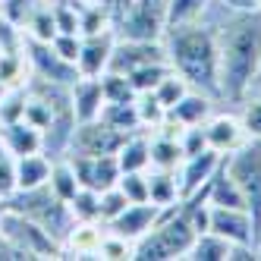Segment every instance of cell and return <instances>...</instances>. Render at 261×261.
<instances>
[{
  "label": "cell",
  "mask_w": 261,
  "mask_h": 261,
  "mask_svg": "<svg viewBox=\"0 0 261 261\" xmlns=\"http://www.w3.org/2000/svg\"><path fill=\"white\" fill-rule=\"evenodd\" d=\"M201 19L217 38L220 104L239 107L261 66V7H249L246 0H208Z\"/></svg>",
  "instance_id": "1"
},
{
  "label": "cell",
  "mask_w": 261,
  "mask_h": 261,
  "mask_svg": "<svg viewBox=\"0 0 261 261\" xmlns=\"http://www.w3.org/2000/svg\"><path fill=\"white\" fill-rule=\"evenodd\" d=\"M164 50H167V63L173 72L189 82V88L211 95L220 101V79H217V38L214 29L195 19V22H182V25H167L164 35Z\"/></svg>",
  "instance_id": "2"
},
{
  "label": "cell",
  "mask_w": 261,
  "mask_h": 261,
  "mask_svg": "<svg viewBox=\"0 0 261 261\" xmlns=\"http://www.w3.org/2000/svg\"><path fill=\"white\" fill-rule=\"evenodd\" d=\"M195 227L182 217L179 201L161 208V217L154 220V227L142 233L133 242V261H176L186 258V252L195 242Z\"/></svg>",
  "instance_id": "3"
},
{
  "label": "cell",
  "mask_w": 261,
  "mask_h": 261,
  "mask_svg": "<svg viewBox=\"0 0 261 261\" xmlns=\"http://www.w3.org/2000/svg\"><path fill=\"white\" fill-rule=\"evenodd\" d=\"M7 204L13 211L25 214L29 220H35L41 230H47L60 246L69 236L72 223H76V217H72V211H69V201H63L47 182L35 186V189H16L13 195H7Z\"/></svg>",
  "instance_id": "4"
},
{
  "label": "cell",
  "mask_w": 261,
  "mask_h": 261,
  "mask_svg": "<svg viewBox=\"0 0 261 261\" xmlns=\"http://www.w3.org/2000/svg\"><path fill=\"white\" fill-rule=\"evenodd\" d=\"M223 167L236 179L255 223V246L261 249V139H246L236 151L223 154Z\"/></svg>",
  "instance_id": "5"
},
{
  "label": "cell",
  "mask_w": 261,
  "mask_h": 261,
  "mask_svg": "<svg viewBox=\"0 0 261 261\" xmlns=\"http://www.w3.org/2000/svg\"><path fill=\"white\" fill-rule=\"evenodd\" d=\"M0 233L10 242H16L22 252H29L32 261H50V258L63 255V246L47 230H41L35 220H29L25 214L13 211V208H7V214L0 217Z\"/></svg>",
  "instance_id": "6"
},
{
  "label": "cell",
  "mask_w": 261,
  "mask_h": 261,
  "mask_svg": "<svg viewBox=\"0 0 261 261\" xmlns=\"http://www.w3.org/2000/svg\"><path fill=\"white\" fill-rule=\"evenodd\" d=\"M164 29H167L164 0H133V7L114 25V35L117 38H129V41H161Z\"/></svg>",
  "instance_id": "7"
},
{
  "label": "cell",
  "mask_w": 261,
  "mask_h": 261,
  "mask_svg": "<svg viewBox=\"0 0 261 261\" xmlns=\"http://www.w3.org/2000/svg\"><path fill=\"white\" fill-rule=\"evenodd\" d=\"M22 54H25V63H29V76H38V79L57 82V85H72L79 79V66L63 60L60 54L50 47V41L25 38Z\"/></svg>",
  "instance_id": "8"
},
{
  "label": "cell",
  "mask_w": 261,
  "mask_h": 261,
  "mask_svg": "<svg viewBox=\"0 0 261 261\" xmlns=\"http://www.w3.org/2000/svg\"><path fill=\"white\" fill-rule=\"evenodd\" d=\"M129 133H120V129L107 126L101 117L98 120H85L76 126L72 133V145H69V154H117ZM66 154V158H69Z\"/></svg>",
  "instance_id": "9"
},
{
  "label": "cell",
  "mask_w": 261,
  "mask_h": 261,
  "mask_svg": "<svg viewBox=\"0 0 261 261\" xmlns=\"http://www.w3.org/2000/svg\"><path fill=\"white\" fill-rule=\"evenodd\" d=\"M151 63H167L164 41H129V38H117L107 69L129 76V72H136L142 66H151Z\"/></svg>",
  "instance_id": "10"
},
{
  "label": "cell",
  "mask_w": 261,
  "mask_h": 261,
  "mask_svg": "<svg viewBox=\"0 0 261 261\" xmlns=\"http://www.w3.org/2000/svg\"><path fill=\"white\" fill-rule=\"evenodd\" d=\"M69 164L79 176V186L95 189V192H104L110 186H117V179L123 173L117 154H69Z\"/></svg>",
  "instance_id": "11"
},
{
  "label": "cell",
  "mask_w": 261,
  "mask_h": 261,
  "mask_svg": "<svg viewBox=\"0 0 261 261\" xmlns=\"http://www.w3.org/2000/svg\"><path fill=\"white\" fill-rule=\"evenodd\" d=\"M204 139H208V148H214L217 154H230L249 139L246 126H242L236 107H220L214 110V117L204 123Z\"/></svg>",
  "instance_id": "12"
},
{
  "label": "cell",
  "mask_w": 261,
  "mask_h": 261,
  "mask_svg": "<svg viewBox=\"0 0 261 261\" xmlns=\"http://www.w3.org/2000/svg\"><path fill=\"white\" fill-rule=\"evenodd\" d=\"M208 230L223 236L230 246H242V242L255 246V223H252L249 208H214V204H211V227Z\"/></svg>",
  "instance_id": "13"
},
{
  "label": "cell",
  "mask_w": 261,
  "mask_h": 261,
  "mask_svg": "<svg viewBox=\"0 0 261 261\" xmlns=\"http://www.w3.org/2000/svg\"><path fill=\"white\" fill-rule=\"evenodd\" d=\"M76 110L72 107H63L50 117L47 129H41V154L50 158V161H60L69 154V145H72V133H76Z\"/></svg>",
  "instance_id": "14"
},
{
  "label": "cell",
  "mask_w": 261,
  "mask_h": 261,
  "mask_svg": "<svg viewBox=\"0 0 261 261\" xmlns=\"http://www.w3.org/2000/svg\"><path fill=\"white\" fill-rule=\"evenodd\" d=\"M158 217H161V204H154V201H133V204H126L123 214H117L107 223V230L123 236V239H129V242H136L142 233H148L154 227Z\"/></svg>",
  "instance_id": "15"
},
{
  "label": "cell",
  "mask_w": 261,
  "mask_h": 261,
  "mask_svg": "<svg viewBox=\"0 0 261 261\" xmlns=\"http://www.w3.org/2000/svg\"><path fill=\"white\" fill-rule=\"evenodd\" d=\"M104 236H107L104 220H76L69 236L63 239V255L60 258H98Z\"/></svg>",
  "instance_id": "16"
},
{
  "label": "cell",
  "mask_w": 261,
  "mask_h": 261,
  "mask_svg": "<svg viewBox=\"0 0 261 261\" xmlns=\"http://www.w3.org/2000/svg\"><path fill=\"white\" fill-rule=\"evenodd\" d=\"M114 41H117L114 29L82 35V50H79V60H76L79 76H101V72H107L110 54H114Z\"/></svg>",
  "instance_id": "17"
},
{
  "label": "cell",
  "mask_w": 261,
  "mask_h": 261,
  "mask_svg": "<svg viewBox=\"0 0 261 261\" xmlns=\"http://www.w3.org/2000/svg\"><path fill=\"white\" fill-rule=\"evenodd\" d=\"M220 158L223 154H217L214 148H204V151H198V154L182 158L179 170H176V176H179V198H186V195H192L195 189H201V186L211 179V173L217 170Z\"/></svg>",
  "instance_id": "18"
},
{
  "label": "cell",
  "mask_w": 261,
  "mask_h": 261,
  "mask_svg": "<svg viewBox=\"0 0 261 261\" xmlns=\"http://www.w3.org/2000/svg\"><path fill=\"white\" fill-rule=\"evenodd\" d=\"M220 107H223V104H220L217 98L201 95V91L189 88L170 110H167V117H173V120L182 123V126H201V123H208V120L214 117V110H220Z\"/></svg>",
  "instance_id": "19"
},
{
  "label": "cell",
  "mask_w": 261,
  "mask_h": 261,
  "mask_svg": "<svg viewBox=\"0 0 261 261\" xmlns=\"http://www.w3.org/2000/svg\"><path fill=\"white\" fill-rule=\"evenodd\" d=\"M72 98V110H76V120H98L101 107H104V91H101V76H79L69 88Z\"/></svg>",
  "instance_id": "20"
},
{
  "label": "cell",
  "mask_w": 261,
  "mask_h": 261,
  "mask_svg": "<svg viewBox=\"0 0 261 261\" xmlns=\"http://www.w3.org/2000/svg\"><path fill=\"white\" fill-rule=\"evenodd\" d=\"M204 195H208V204H214V208H246V198H242L236 179L227 173L223 158L217 164V170L211 173V179L204 182Z\"/></svg>",
  "instance_id": "21"
},
{
  "label": "cell",
  "mask_w": 261,
  "mask_h": 261,
  "mask_svg": "<svg viewBox=\"0 0 261 261\" xmlns=\"http://www.w3.org/2000/svg\"><path fill=\"white\" fill-rule=\"evenodd\" d=\"M0 142L10 148L13 158L35 154L41 151V129H35L25 120H13V123H0Z\"/></svg>",
  "instance_id": "22"
},
{
  "label": "cell",
  "mask_w": 261,
  "mask_h": 261,
  "mask_svg": "<svg viewBox=\"0 0 261 261\" xmlns=\"http://www.w3.org/2000/svg\"><path fill=\"white\" fill-rule=\"evenodd\" d=\"M117 161H120V170L129 173V170H148L151 164V133L148 129H139V133H129L123 148L117 151Z\"/></svg>",
  "instance_id": "23"
},
{
  "label": "cell",
  "mask_w": 261,
  "mask_h": 261,
  "mask_svg": "<svg viewBox=\"0 0 261 261\" xmlns=\"http://www.w3.org/2000/svg\"><path fill=\"white\" fill-rule=\"evenodd\" d=\"M145 176H148V201L161 204V208L179 201V176H176V170H154V167H148Z\"/></svg>",
  "instance_id": "24"
},
{
  "label": "cell",
  "mask_w": 261,
  "mask_h": 261,
  "mask_svg": "<svg viewBox=\"0 0 261 261\" xmlns=\"http://www.w3.org/2000/svg\"><path fill=\"white\" fill-rule=\"evenodd\" d=\"M47 176H50V158H44L41 151L16 158V189H35V186H44Z\"/></svg>",
  "instance_id": "25"
},
{
  "label": "cell",
  "mask_w": 261,
  "mask_h": 261,
  "mask_svg": "<svg viewBox=\"0 0 261 261\" xmlns=\"http://www.w3.org/2000/svg\"><path fill=\"white\" fill-rule=\"evenodd\" d=\"M98 117H101L107 126L120 129V133H139V129H142L136 101H104V107H101Z\"/></svg>",
  "instance_id": "26"
},
{
  "label": "cell",
  "mask_w": 261,
  "mask_h": 261,
  "mask_svg": "<svg viewBox=\"0 0 261 261\" xmlns=\"http://www.w3.org/2000/svg\"><path fill=\"white\" fill-rule=\"evenodd\" d=\"M227 258H230V242L211 230L198 233L192 249L186 252V261H227Z\"/></svg>",
  "instance_id": "27"
},
{
  "label": "cell",
  "mask_w": 261,
  "mask_h": 261,
  "mask_svg": "<svg viewBox=\"0 0 261 261\" xmlns=\"http://www.w3.org/2000/svg\"><path fill=\"white\" fill-rule=\"evenodd\" d=\"M182 145L179 139H167V136H154L151 133V164L154 170H179L182 164Z\"/></svg>",
  "instance_id": "28"
},
{
  "label": "cell",
  "mask_w": 261,
  "mask_h": 261,
  "mask_svg": "<svg viewBox=\"0 0 261 261\" xmlns=\"http://www.w3.org/2000/svg\"><path fill=\"white\" fill-rule=\"evenodd\" d=\"M47 186L54 192H57L63 201H69L72 195H76L82 186H79V176L76 170H72L69 158H60V161H50V176H47Z\"/></svg>",
  "instance_id": "29"
},
{
  "label": "cell",
  "mask_w": 261,
  "mask_h": 261,
  "mask_svg": "<svg viewBox=\"0 0 261 261\" xmlns=\"http://www.w3.org/2000/svg\"><path fill=\"white\" fill-rule=\"evenodd\" d=\"M57 35V22H54V10L47 0H38L25 22V38H35V41H50Z\"/></svg>",
  "instance_id": "30"
},
{
  "label": "cell",
  "mask_w": 261,
  "mask_h": 261,
  "mask_svg": "<svg viewBox=\"0 0 261 261\" xmlns=\"http://www.w3.org/2000/svg\"><path fill=\"white\" fill-rule=\"evenodd\" d=\"M0 82L7 88H19L29 82L25 54H0Z\"/></svg>",
  "instance_id": "31"
},
{
  "label": "cell",
  "mask_w": 261,
  "mask_h": 261,
  "mask_svg": "<svg viewBox=\"0 0 261 261\" xmlns=\"http://www.w3.org/2000/svg\"><path fill=\"white\" fill-rule=\"evenodd\" d=\"M164 4H167V25H182L201 19L208 0H164Z\"/></svg>",
  "instance_id": "32"
},
{
  "label": "cell",
  "mask_w": 261,
  "mask_h": 261,
  "mask_svg": "<svg viewBox=\"0 0 261 261\" xmlns=\"http://www.w3.org/2000/svg\"><path fill=\"white\" fill-rule=\"evenodd\" d=\"M69 211L76 220H101V192L82 186V189L69 198Z\"/></svg>",
  "instance_id": "33"
},
{
  "label": "cell",
  "mask_w": 261,
  "mask_h": 261,
  "mask_svg": "<svg viewBox=\"0 0 261 261\" xmlns=\"http://www.w3.org/2000/svg\"><path fill=\"white\" fill-rule=\"evenodd\" d=\"M101 91H104V101H136V88L129 82V76L114 69L101 72Z\"/></svg>",
  "instance_id": "34"
},
{
  "label": "cell",
  "mask_w": 261,
  "mask_h": 261,
  "mask_svg": "<svg viewBox=\"0 0 261 261\" xmlns=\"http://www.w3.org/2000/svg\"><path fill=\"white\" fill-rule=\"evenodd\" d=\"M136 110H139V120H142V129H158L167 117V107L154 98V91H142V95H136Z\"/></svg>",
  "instance_id": "35"
},
{
  "label": "cell",
  "mask_w": 261,
  "mask_h": 261,
  "mask_svg": "<svg viewBox=\"0 0 261 261\" xmlns=\"http://www.w3.org/2000/svg\"><path fill=\"white\" fill-rule=\"evenodd\" d=\"M186 91H189V82H186V79L179 76V72H173V69H170V72H167V76L158 82V88H154V98H158V101H161L167 110H170V107H173V104H176V101L186 95Z\"/></svg>",
  "instance_id": "36"
},
{
  "label": "cell",
  "mask_w": 261,
  "mask_h": 261,
  "mask_svg": "<svg viewBox=\"0 0 261 261\" xmlns=\"http://www.w3.org/2000/svg\"><path fill=\"white\" fill-rule=\"evenodd\" d=\"M236 114L246 126L249 139H261V91H252V95L236 107Z\"/></svg>",
  "instance_id": "37"
},
{
  "label": "cell",
  "mask_w": 261,
  "mask_h": 261,
  "mask_svg": "<svg viewBox=\"0 0 261 261\" xmlns=\"http://www.w3.org/2000/svg\"><path fill=\"white\" fill-rule=\"evenodd\" d=\"M167 72H170V63H151V66H142L136 72H129V82H133L136 95H142V91H154Z\"/></svg>",
  "instance_id": "38"
},
{
  "label": "cell",
  "mask_w": 261,
  "mask_h": 261,
  "mask_svg": "<svg viewBox=\"0 0 261 261\" xmlns=\"http://www.w3.org/2000/svg\"><path fill=\"white\" fill-rule=\"evenodd\" d=\"M22 114H25V85H19V88H7L4 98H0V123L22 120Z\"/></svg>",
  "instance_id": "39"
},
{
  "label": "cell",
  "mask_w": 261,
  "mask_h": 261,
  "mask_svg": "<svg viewBox=\"0 0 261 261\" xmlns=\"http://www.w3.org/2000/svg\"><path fill=\"white\" fill-rule=\"evenodd\" d=\"M104 29H110V19L101 10V4H82L79 7V35H95Z\"/></svg>",
  "instance_id": "40"
},
{
  "label": "cell",
  "mask_w": 261,
  "mask_h": 261,
  "mask_svg": "<svg viewBox=\"0 0 261 261\" xmlns=\"http://www.w3.org/2000/svg\"><path fill=\"white\" fill-rule=\"evenodd\" d=\"M98 258H104V261H133V242L107 230V236H104V242H101Z\"/></svg>",
  "instance_id": "41"
},
{
  "label": "cell",
  "mask_w": 261,
  "mask_h": 261,
  "mask_svg": "<svg viewBox=\"0 0 261 261\" xmlns=\"http://www.w3.org/2000/svg\"><path fill=\"white\" fill-rule=\"evenodd\" d=\"M117 186L123 189V195L129 201H148V176L145 170H129V173H120Z\"/></svg>",
  "instance_id": "42"
},
{
  "label": "cell",
  "mask_w": 261,
  "mask_h": 261,
  "mask_svg": "<svg viewBox=\"0 0 261 261\" xmlns=\"http://www.w3.org/2000/svg\"><path fill=\"white\" fill-rule=\"evenodd\" d=\"M35 4H38V0H0V19H7V22L19 25L25 32V22H29Z\"/></svg>",
  "instance_id": "43"
},
{
  "label": "cell",
  "mask_w": 261,
  "mask_h": 261,
  "mask_svg": "<svg viewBox=\"0 0 261 261\" xmlns=\"http://www.w3.org/2000/svg\"><path fill=\"white\" fill-rule=\"evenodd\" d=\"M126 204H133V201L123 195L120 186H110V189H104V192H101V220H104V223H110L117 214H123V211H126Z\"/></svg>",
  "instance_id": "44"
},
{
  "label": "cell",
  "mask_w": 261,
  "mask_h": 261,
  "mask_svg": "<svg viewBox=\"0 0 261 261\" xmlns=\"http://www.w3.org/2000/svg\"><path fill=\"white\" fill-rule=\"evenodd\" d=\"M16 192V158L10 154V148L0 142V198H7Z\"/></svg>",
  "instance_id": "45"
},
{
  "label": "cell",
  "mask_w": 261,
  "mask_h": 261,
  "mask_svg": "<svg viewBox=\"0 0 261 261\" xmlns=\"http://www.w3.org/2000/svg\"><path fill=\"white\" fill-rule=\"evenodd\" d=\"M25 32L7 19H0V54H22Z\"/></svg>",
  "instance_id": "46"
},
{
  "label": "cell",
  "mask_w": 261,
  "mask_h": 261,
  "mask_svg": "<svg viewBox=\"0 0 261 261\" xmlns=\"http://www.w3.org/2000/svg\"><path fill=\"white\" fill-rule=\"evenodd\" d=\"M50 47L57 50L63 60L76 63V60H79V50H82V35H66V32H57V35L50 38Z\"/></svg>",
  "instance_id": "47"
},
{
  "label": "cell",
  "mask_w": 261,
  "mask_h": 261,
  "mask_svg": "<svg viewBox=\"0 0 261 261\" xmlns=\"http://www.w3.org/2000/svg\"><path fill=\"white\" fill-rule=\"evenodd\" d=\"M179 145H182V154L186 158L204 151V148H208V139H204V123L201 126H186L182 136H179Z\"/></svg>",
  "instance_id": "48"
},
{
  "label": "cell",
  "mask_w": 261,
  "mask_h": 261,
  "mask_svg": "<svg viewBox=\"0 0 261 261\" xmlns=\"http://www.w3.org/2000/svg\"><path fill=\"white\" fill-rule=\"evenodd\" d=\"M98 4H101V10L107 13V19H110V29H114V25L120 22V16H123L129 7H133V0H98Z\"/></svg>",
  "instance_id": "49"
},
{
  "label": "cell",
  "mask_w": 261,
  "mask_h": 261,
  "mask_svg": "<svg viewBox=\"0 0 261 261\" xmlns=\"http://www.w3.org/2000/svg\"><path fill=\"white\" fill-rule=\"evenodd\" d=\"M252 91H261V66H258V76H255V82H252V88H249V95H252ZM246 95V98H249Z\"/></svg>",
  "instance_id": "50"
},
{
  "label": "cell",
  "mask_w": 261,
  "mask_h": 261,
  "mask_svg": "<svg viewBox=\"0 0 261 261\" xmlns=\"http://www.w3.org/2000/svg\"><path fill=\"white\" fill-rule=\"evenodd\" d=\"M7 208H10V204H7V198H0V217L7 214Z\"/></svg>",
  "instance_id": "51"
},
{
  "label": "cell",
  "mask_w": 261,
  "mask_h": 261,
  "mask_svg": "<svg viewBox=\"0 0 261 261\" xmlns=\"http://www.w3.org/2000/svg\"><path fill=\"white\" fill-rule=\"evenodd\" d=\"M246 4H249V7H261V0H246Z\"/></svg>",
  "instance_id": "52"
},
{
  "label": "cell",
  "mask_w": 261,
  "mask_h": 261,
  "mask_svg": "<svg viewBox=\"0 0 261 261\" xmlns=\"http://www.w3.org/2000/svg\"><path fill=\"white\" fill-rule=\"evenodd\" d=\"M4 91H7V85H4V82H0V98H4Z\"/></svg>",
  "instance_id": "53"
}]
</instances>
